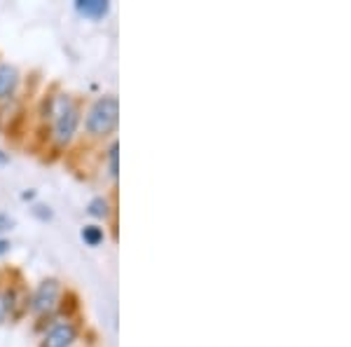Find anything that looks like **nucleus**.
Here are the masks:
<instances>
[{
    "label": "nucleus",
    "instance_id": "1",
    "mask_svg": "<svg viewBox=\"0 0 351 347\" xmlns=\"http://www.w3.org/2000/svg\"><path fill=\"white\" fill-rule=\"evenodd\" d=\"M80 122V111L73 104L68 96H56L52 101V127H54V139L56 144L66 146L73 139Z\"/></svg>",
    "mask_w": 351,
    "mask_h": 347
},
{
    "label": "nucleus",
    "instance_id": "2",
    "mask_svg": "<svg viewBox=\"0 0 351 347\" xmlns=\"http://www.w3.org/2000/svg\"><path fill=\"white\" fill-rule=\"evenodd\" d=\"M117 117H120V104L115 96H101L87 113V132L94 136H104L115 129Z\"/></svg>",
    "mask_w": 351,
    "mask_h": 347
},
{
    "label": "nucleus",
    "instance_id": "3",
    "mask_svg": "<svg viewBox=\"0 0 351 347\" xmlns=\"http://www.w3.org/2000/svg\"><path fill=\"white\" fill-rule=\"evenodd\" d=\"M75 338H77L75 326H73L71 322H59L49 328L47 335H45L43 347H71L75 343Z\"/></svg>",
    "mask_w": 351,
    "mask_h": 347
},
{
    "label": "nucleus",
    "instance_id": "4",
    "mask_svg": "<svg viewBox=\"0 0 351 347\" xmlns=\"http://www.w3.org/2000/svg\"><path fill=\"white\" fill-rule=\"evenodd\" d=\"M56 298H59V284L56 280H45L33 295V310L49 312L56 305Z\"/></svg>",
    "mask_w": 351,
    "mask_h": 347
},
{
    "label": "nucleus",
    "instance_id": "5",
    "mask_svg": "<svg viewBox=\"0 0 351 347\" xmlns=\"http://www.w3.org/2000/svg\"><path fill=\"white\" fill-rule=\"evenodd\" d=\"M75 10L89 19H104L110 12V3L108 0H77Z\"/></svg>",
    "mask_w": 351,
    "mask_h": 347
},
{
    "label": "nucleus",
    "instance_id": "6",
    "mask_svg": "<svg viewBox=\"0 0 351 347\" xmlns=\"http://www.w3.org/2000/svg\"><path fill=\"white\" fill-rule=\"evenodd\" d=\"M19 85V71L10 64H0V99L10 96Z\"/></svg>",
    "mask_w": 351,
    "mask_h": 347
},
{
    "label": "nucleus",
    "instance_id": "7",
    "mask_svg": "<svg viewBox=\"0 0 351 347\" xmlns=\"http://www.w3.org/2000/svg\"><path fill=\"white\" fill-rule=\"evenodd\" d=\"M82 240L89 244V247H99L104 242V230L96 225H84L82 227Z\"/></svg>",
    "mask_w": 351,
    "mask_h": 347
},
{
    "label": "nucleus",
    "instance_id": "8",
    "mask_svg": "<svg viewBox=\"0 0 351 347\" xmlns=\"http://www.w3.org/2000/svg\"><path fill=\"white\" fill-rule=\"evenodd\" d=\"M89 214L96 216V219L108 216V202H106L104 197H94V200L89 202Z\"/></svg>",
    "mask_w": 351,
    "mask_h": 347
},
{
    "label": "nucleus",
    "instance_id": "9",
    "mask_svg": "<svg viewBox=\"0 0 351 347\" xmlns=\"http://www.w3.org/2000/svg\"><path fill=\"white\" fill-rule=\"evenodd\" d=\"M117 150H120V146L112 144L110 146V155H108V160H110V174L112 176H117Z\"/></svg>",
    "mask_w": 351,
    "mask_h": 347
},
{
    "label": "nucleus",
    "instance_id": "10",
    "mask_svg": "<svg viewBox=\"0 0 351 347\" xmlns=\"http://www.w3.org/2000/svg\"><path fill=\"white\" fill-rule=\"evenodd\" d=\"M14 225V221L10 219V216H5V214H0V232L3 230H10V227Z\"/></svg>",
    "mask_w": 351,
    "mask_h": 347
},
{
    "label": "nucleus",
    "instance_id": "11",
    "mask_svg": "<svg viewBox=\"0 0 351 347\" xmlns=\"http://www.w3.org/2000/svg\"><path fill=\"white\" fill-rule=\"evenodd\" d=\"M5 312H8V303H5V298H3V295H0V322H3Z\"/></svg>",
    "mask_w": 351,
    "mask_h": 347
},
{
    "label": "nucleus",
    "instance_id": "12",
    "mask_svg": "<svg viewBox=\"0 0 351 347\" xmlns=\"http://www.w3.org/2000/svg\"><path fill=\"white\" fill-rule=\"evenodd\" d=\"M10 251V242L8 240H0V256L8 254Z\"/></svg>",
    "mask_w": 351,
    "mask_h": 347
},
{
    "label": "nucleus",
    "instance_id": "13",
    "mask_svg": "<svg viewBox=\"0 0 351 347\" xmlns=\"http://www.w3.org/2000/svg\"><path fill=\"white\" fill-rule=\"evenodd\" d=\"M5 162H8V155H5V153L0 150V164H5Z\"/></svg>",
    "mask_w": 351,
    "mask_h": 347
}]
</instances>
